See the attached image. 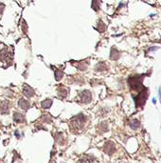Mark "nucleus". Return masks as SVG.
Listing matches in <instances>:
<instances>
[{"label": "nucleus", "instance_id": "obj_19", "mask_svg": "<svg viewBox=\"0 0 161 163\" xmlns=\"http://www.w3.org/2000/svg\"><path fill=\"white\" fill-rule=\"evenodd\" d=\"M111 58L112 59H118L119 58V54H118V52H117L116 50H112L111 52Z\"/></svg>", "mask_w": 161, "mask_h": 163}, {"label": "nucleus", "instance_id": "obj_22", "mask_svg": "<svg viewBox=\"0 0 161 163\" xmlns=\"http://www.w3.org/2000/svg\"><path fill=\"white\" fill-rule=\"evenodd\" d=\"M158 97H159V100H160V102H161V88L158 89Z\"/></svg>", "mask_w": 161, "mask_h": 163}, {"label": "nucleus", "instance_id": "obj_18", "mask_svg": "<svg viewBox=\"0 0 161 163\" xmlns=\"http://www.w3.org/2000/svg\"><path fill=\"white\" fill-rule=\"evenodd\" d=\"M42 120L44 121V122H47V123H50L51 121H52V119H51V117L48 116V114H45V116H43L42 117Z\"/></svg>", "mask_w": 161, "mask_h": 163}, {"label": "nucleus", "instance_id": "obj_7", "mask_svg": "<svg viewBox=\"0 0 161 163\" xmlns=\"http://www.w3.org/2000/svg\"><path fill=\"white\" fill-rule=\"evenodd\" d=\"M18 106L20 107L22 110H24V111H28V110L31 108V104H30V102L28 101V100L21 98L18 101Z\"/></svg>", "mask_w": 161, "mask_h": 163}, {"label": "nucleus", "instance_id": "obj_9", "mask_svg": "<svg viewBox=\"0 0 161 163\" xmlns=\"http://www.w3.org/2000/svg\"><path fill=\"white\" fill-rule=\"evenodd\" d=\"M13 120L17 123H23V122H25L26 119H25V117H24V114H22L20 113H14Z\"/></svg>", "mask_w": 161, "mask_h": 163}, {"label": "nucleus", "instance_id": "obj_16", "mask_svg": "<svg viewBox=\"0 0 161 163\" xmlns=\"http://www.w3.org/2000/svg\"><path fill=\"white\" fill-rule=\"evenodd\" d=\"M100 4H101L100 0H92V9L94 11H98L100 9Z\"/></svg>", "mask_w": 161, "mask_h": 163}, {"label": "nucleus", "instance_id": "obj_6", "mask_svg": "<svg viewBox=\"0 0 161 163\" xmlns=\"http://www.w3.org/2000/svg\"><path fill=\"white\" fill-rule=\"evenodd\" d=\"M79 163H100L93 156H85L80 159Z\"/></svg>", "mask_w": 161, "mask_h": 163}, {"label": "nucleus", "instance_id": "obj_5", "mask_svg": "<svg viewBox=\"0 0 161 163\" xmlns=\"http://www.w3.org/2000/svg\"><path fill=\"white\" fill-rule=\"evenodd\" d=\"M23 94L26 95L27 97H32L34 94H35V92H34V90L31 87V86H28V84H24L23 85Z\"/></svg>", "mask_w": 161, "mask_h": 163}, {"label": "nucleus", "instance_id": "obj_12", "mask_svg": "<svg viewBox=\"0 0 161 163\" xmlns=\"http://www.w3.org/2000/svg\"><path fill=\"white\" fill-rule=\"evenodd\" d=\"M52 105V100L51 99H46L44 100V101L41 103V106L44 108V109H48L50 108Z\"/></svg>", "mask_w": 161, "mask_h": 163}, {"label": "nucleus", "instance_id": "obj_14", "mask_svg": "<svg viewBox=\"0 0 161 163\" xmlns=\"http://www.w3.org/2000/svg\"><path fill=\"white\" fill-rule=\"evenodd\" d=\"M63 76H64V73L61 71V70H58V69H55V79L56 81H60Z\"/></svg>", "mask_w": 161, "mask_h": 163}, {"label": "nucleus", "instance_id": "obj_8", "mask_svg": "<svg viewBox=\"0 0 161 163\" xmlns=\"http://www.w3.org/2000/svg\"><path fill=\"white\" fill-rule=\"evenodd\" d=\"M9 103L8 101H4L0 104V113L2 114H6L9 113Z\"/></svg>", "mask_w": 161, "mask_h": 163}, {"label": "nucleus", "instance_id": "obj_2", "mask_svg": "<svg viewBox=\"0 0 161 163\" xmlns=\"http://www.w3.org/2000/svg\"><path fill=\"white\" fill-rule=\"evenodd\" d=\"M79 97L81 99L82 103L88 104L91 102V100H92V94L89 92L88 90H84V91H82V92L79 93Z\"/></svg>", "mask_w": 161, "mask_h": 163}, {"label": "nucleus", "instance_id": "obj_4", "mask_svg": "<svg viewBox=\"0 0 161 163\" xmlns=\"http://www.w3.org/2000/svg\"><path fill=\"white\" fill-rule=\"evenodd\" d=\"M12 54L9 51V49H7V48L3 49L1 51V52H0V58H1L3 61L12 60Z\"/></svg>", "mask_w": 161, "mask_h": 163}, {"label": "nucleus", "instance_id": "obj_13", "mask_svg": "<svg viewBox=\"0 0 161 163\" xmlns=\"http://www.w3.org/2000/svg\"><path fill=\"white\" fill-rule=\"evenodd\" d=\"M99 130L100 133H105L106 131H108V125H107L106 122H101L99 124Z\"/></svg>", "mask_w": 161, "mask_h": 163}, {"label": "nucleus", "instance_id": "obj_20", "mask_svg": "<svg viewBox=\"0 0 161 163\" xmlns=\"http://www.w3.org/2000/svg\"><path fill=\"white\" fill-rule=\"evenodd\" d=\"M104 30H105V26L102 24L101 21H100V23H99V31L100 32H104Z\"/></svg>", "mask_w": 161, "mask_h": 163}, {"label": "nucleus", "instance_id": "obj_21", "mask_svg": "<svg viewBox=\"0 0 161 163\" xmlns=\"http://www.w3.org/2000/svg\"><path fill=\"white\" fill-rule=\"evenodd\" d=\"M5 10V5L3 3H0V13H2Z\"/></svg>", "mask_w": 161, "mask_h": 163}, {"label": "nucleus", "instance_id": "obj_15", "mask_svg": "<svg viewBox=\"0 0 161 163\" xmlns=\"http://www.w3.org/2000/svg\"><path fill=\"white\" fill-rule=\"evenodd\" d=\"M87 65H88V63L87 62H85V61H81L80 63H78L76 66L78 67V69L81 70V71H85L86 68H87Z\"/></svg>", "mask_w": 161, "mask_h": 163}, {"label": "nucleus", "instance_id": "obj_11", "mask_svg": "<svg viewBox=\"0 0 161 163\" xmlns=\"http://www.w3.org/2000/svg\"><path fill=\"white\" fill-rule=\"evenodd\" d=\"M130 127L132 129H134V130H136V129H138L140 127V122L138 119H134V120H132L130 122Z\"/></svg>", "mask_w": 161, "mask_h": 163}, {"label": "nucleus", "instance_id": "obj_23", "mask_svg": "<svg viewBox=\"0 0 161 163\" xmlns=\"http://www.w3.org/2000/svg\"><path fill=\"white\" fill-rule=\"evenodd\" d=\"M153 103L155 104V98H153Z\"/></svg>", "mask_w": 161, "mask_h": 163}, {"label": "nucleus", "instance_id": "obj_1", "mask_svg": "<svg viewBox=\"0 0 161 163\" xmlns=\"http://www.w3.org/2000/svg\"><path fill=\"white\" fill-rule=\"evenodd\" d=\"M86 121H87V117H85V114H77L76 117H72L70 119V122H69L70 130L74 133H78V132L82 131V129H84Z\"/></svg>", "mask_w": 161, "mask_h": 163}, {"label": "nucleus", "instance_id": "obj_10", "mask_svg": "<svg viewBox=\"0 0 161 163\" xmlns=\"http://www.w3.org/2000/svg\"><path fill=\"white\" fill-rule=\"evenodd\" d=\"M58 94H59L60 97L65 98L67 97V90L64 87H60L59 89H58Z\"/></svg>", "mask_w": 161, "mask_h": 163}, {"label": "nucleus", "instance_id": "obj_3", "mask_svg": "<svg viewBox=\"0 0 161 163\" xmlns=\"http://www.w3.org/2000/svg\"><path fill=\"white\" fill-rule=\"evenodd\" d=\"M116 151V146L112 141H107L103 146V152L108 156H112Z\"/></svg>", "mask_w": 161, "mask_h": 163}, {"label": "nucleus", "instance_id": "obj_17", "mask_svg": "<svg viewBox=\"0 0 161 163\" xmlns=\"http://www.w3.org/2000/svg\"><path fill=\"white\" fill-rule=\"evenodd\" d=\"M106 69V65L103 63V62H101V63H98L97 66L95 67V70L97 72H99V71H103Z\"/></svg>", "mask_w": 161, "mask_h": 163}]
</instances>
